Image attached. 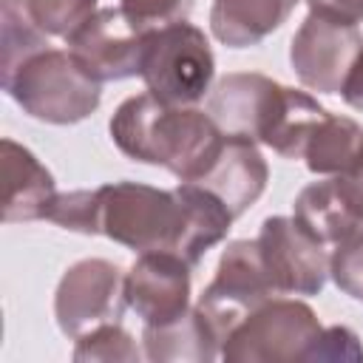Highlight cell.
Returning a JSON list of instances; mask_svg holds the SVG:
<instances>
[{
	"mask_svg": "<svg viewBox=\"0 0 363 363\" xmlns=\"http://www.w3.org/2000/svg\"><path fill=\"white\" fill-rule=\"evenodd\" d=\"M145 352H139L136 340L130 337V332L122 329V323H102L85 335L77 337V346L71 352V357L77 363H85V360H116V363H136Z\"/></svg>",
	"mask_w": 363,
	"mask_h": 363,
	"instance_id": "44dd1931",
	"label": "cell"
},
{
	"mask_svg": "<svg viewBox=\"0 0 363 363\" xmlns=\"http://www.w3.org/2000/svg\"><path fill=\"white\" fill-rule=\"evenodd\" d=\"M3 91L23 113L48 125H74L91 116L102 99V82L88 77L68 48L51 43L0 48Z\"/></svg>",
	"mask_w": 363,
	"mask_h": 363,
	"instance_id": "3957f363",
	"label": "cell"
},
{
	"mask_svg": "<svg viewBox=\"0 0 363 363\" xmlns=\"http://www.w3.org/2000/svg\"><path fill=\"white\" fill-rule=\"evenodd\" d=\"M315 360H363V346L349 326H329L320 332L309 363Z\"/></svg>",
	"mask_w": 363,
	"mask_h": 363,
	"instance_id": "cb8c5ba5",
	"label": "cell"
},
{
	"mask_svg": "<svg viewBox=\"0 0 363 363\" xmlns=\"http://www.w3.org/2000/svg\"><path fill=\"white\" fill-rule=\"evenodd\" d=\"M318 315L298 298H269L252 309L224 340L227 363H292L312 360L320 340Z\"/></svg>",
	"mask_w": 363,
	"mask_h": 363,
	"instance_id": "277c9868",
	"label": "cell"
},
{
	"mask_svg": "<svg viewBox=\"0 0 363 363\" xmlns=\"http://www.w3.org/2000/svg\"><path fill=\"white\" fill-rule=\"evenodd\" d=\"M267 179L269 167L258 145L244 136H224L218 153L210 159L201 176L193 179V184L210 190L233 213V218H238L261 199Z\"/></svg>",
	"mask_w": 363,
	"mask_h": 363,
	"instance_id": "4fadbf2b",
	"label": "cell"
},
{
	"mask_svg": "<svg viewBox=\"0 0 363 363\" xmlns=\"http://www.w3.org/2000/svg\"><path fill=\"white\" fill-rule=\"evenodd\" d=\"M45 221L82 235H105L133 252H173L196 267L227 238L233 213L204 187L179 182L173 190L113 182L94 190L57 193Z\"/></svg>",
	"mask_w": 363,
	"mask_h": 363,
	"instance_id": "6da1fadb",
	"label": "cell"
},
{
	"mask_svg": "<svg viewBox=\"0 0 363 363\" xmlns=\"http://www.w3.org/2000/svg\"><path fill=\"white\" fill-rule=\"evenodd\" d=\"M286 88L255 71H235L221 77L207 94V113L227 136H244L252 142H264L272 130Z\"/></svg>",
	"mask_w": 363,
	"mask_h": 363,
	"instance_id": "8fae6325",
	"label": "cell"
},
{
	"mask_svg": "<svg viewBox=\"0 0 363 363\" xmlns=\"http://www.w3.org/2000/svg\"><path fill=\"white\" fill-rule=\"evenodd\" d=\"M216 60L201 28L193 23L159 26L147 34L142 79L147 91L167 105H196L210 94Z\"/></svg>",
	"mask_w": 363,
	"mask_h": 363,
	"instance_id": "5b68a950",
	"label": "cell"
},
{
	"mask_svg": "<svg viewBox=\"0 0 363 363\" xmlns=\"http://www.w3.org/2000/svg\"><path fill=\"white\" fill-rule=\"evenodd\" d=\"M119 6L139 23L159 28V26H170V23H182L187 20L193 0H119Z\"/></svg>",
	"mask_w": 363,
	"mask_h": 363,
	"instance_id": "603a6c76",
	"label": "cell"
},
{
	"mask_svg": "<svg viewBox=\"0 0 363 363\" xmlns=\"http://www.w3.org/2000/svg\"><path fill=\"white\" fill-rule=\"evenodd\" d=\"M108 130L128 159L159 164L182 182L201 176L227 136L207 111L167 105L150 91L128 96L113 111Z\"/></svg>",
	"mask_w": 363,
	"mask_h": 363,
	"instance_id": "7a4b0ae2",
	"label": "cell"
},
{
	"mask_svg": "<svg viewBox=\"0 0 363 363\" xmlns=\"http://www.w3.org/2000/svg\"><path fill=\"white\" fill-rule=\"evenodd\" d=\"M292 210H295L292 213L295 221L326 247L329 244L335 247L349 235H354L357 230H363V218L357 216V210L352 207L335 176L306 184L298 193Z\"/></svg>",
	"mask_w": 363,
	"mask_h": 363,
	"instance_id": "9a60e30c",
	"label": "cell"
},
{
	"mask_svg": "<svg viewBox=\"0 0 363 363\" xmlns=\"http://www.w3.org/2000/svg\"><path fill=\"white\" fill-rule=\"evenodd\" d=\"M340 94H343L346 105H352L354 111H363V54H360V60H357L354 71L349 74V79H346Z\"/></svg>",
	"mask_w": 363,
	"mask_h": 363,
	"instance_id": "4316f807",
	"label": "cell"
},
{
	"mask_svg": "<svg viewBox=\"0 0 363 363\" xmlns=\"http://www.w3.org/2000/svg\"><path fill=\"white\" fill-rule=\"evenodd\" d=\"M153 28L133 20L122 6L99 9L68 37V51L96 82H116L142 74L145 43Z\"/></svg>",
	"mask_w": 363,
	"mask_h": 363,
	"instance_id": "9c48e42d",
	"label": "cell"
},
{
	"mask_svg": "<svg viewBox=\"0 0 363 363\" xmlns=\"http://www.w3.org/2000/svg\"><path fill=\"white\" fill-rule=\"evenodd\" d=\"M306 3L312 11L329 14L340 23H349V26L363 23V0H306Z\"/></svg>",
	"mask_w": 363,
	"mask_h": 363,
	"instance_id": "d4e9b609",
	"label": "cell"
},
{
	"mask_svg": "<svg viewBox=\"0 0 363 363\" xmlns=\"http://www.w3.org/2000/svg\"><path fill=\"white\" fill-rule=\"evenodd\" d=\"M145 357L153 363H210L221 354V343L213 335L204 315L190 306L182 318L142 329Z\"/></svg>",
	"mask_w": 363,
	"mask_h": 363,
	"instance_id": "e0dca14e",
	"label": "cell"
},
{
	"mask_svg": "<svg viewBox=\"0 0 363 363\" xmlns=\"http://www.w3.org/2000/svg\"><path fill=\"white\" fill-rule=\"evenodd\" d=\"M3 150V179H6V193H3V221H40L48 216L57 187L54 176L40 164V159L17 145L14 139L0 142Z\"/></svg>",
	"mask_w": 363,
	"mask_h": 363,
	"instance_id": "5bb4252c",
	"label": "cell"
},
{
	"mask_svg": "<svg viewBox=\"0 0 363 363\" xmlns=\"http://www.w3.org/2000/svg\"><path fill=\"white\" fill-rule=\"evenodd\" d=\"M190 269L173 252H139L125 272V301L145 326L170 323L190 309Z\"/></svg>",
	"mask_w": 363,
	"mask_h": 363,
	"instance_id": "7c38bea8",
	"label": "cell"
},
{
	"mask_svg": "<svg viewBox=\"0 0 363 363\" xmlns=\"http://www.w3.org/2000/svg\"><path fill=\"white\" fill-rule=\"evenodd\" d=\"M298 0H213L210 31L227 48H250L286 23Z\"/></svg>",
	"mask_w": 363,
	"mask_h": 363,
	"instance_id": "2e32d148",
	"label": "cell"
},
{
	"mask_svg": "<svg viewBox=\"0 0 363 363\" xmlns=\"http://www.w3.org/2000/svg\"><path fill=\"white\" fill-rule=\"evenodd\" d=\"M360 54L363 34L357 26L340 23L312 9L289 45V62L295 77L303 88L318 94H340Z\"/></svg>",
	"mask_w": 363,
	"mask_h": 363,
	"instance_id": "52a82bcc",
	"label": "cell"
},
{
	"mask_svg": "<svg viewBox=\"0 0 363 363\" xmlns=\"http://www.w3.org/2000/svg\"><path fill=\"white\" fill-rule=\"evenodd\" d=\"M335 179L340 182V187H343L346 199L352 201V207H354V210H357V216L363 218V156L357 159V164H354L349 173L335 176Z\"/></svg>",
	"mask_w": 363,
	"mask_h": 363,
	"instance_id": "484cf974",
	"label": "cell"
},
{
	"mask_svg": "<svg viewBox=\"0 0 363 363\" xmlns=\"http://www.w3.org/2000/svg\"><path fill=\"white\" fill-rule=\"evenodd\" d=\"M329 278L352 301H363V230L335 244L329 255Z\"/></svg>",
	"mask_w": 363,
	"mask_h": 363,
	"instance_id": "7402d4cb",
	"label": "cell"
},
{
	"mask_svg": "<svg viewBox=\"0 0 363 363\" xmlns=\"http://www.w3.org/2000/svg\"><path fill=\"white\" fill-rule=\"evenodd\" d=\"M125 306V275L105 258H82L71 264L54 292L57 326L71 340L102 323L122 320Z\"/></svg>",
	"mask_w": 363,
	"mask_h": 363,
	"instance_id": "ba28073f",
	"label": "cell"
},
{
	"mask_svg": "<svg viewBox=\"0 0 363 363\" xmlns=\"http://www.w3.org/2000/svg\"><path fill=\"white\" fill-rule=\"evenodd\" d=\"M329 111L315 99L309 96L306 91H298V88H286V99H284V108L269 130V136L264 139L267 147H272L278 156L284 159H303V147L315 130V125L326 116Z\"/></svg>",
	"mask_w": 363,
	"mask_h": 363,
	"instance_id": "ffe728a7",
	"label": "cell"
},
{
	"mask_svg": "<svg viewBox=\"0 0 363 363\" xmlns=\"http://www.w3.org/2000/svg\"><path fill=\"white\" fill-rule=\"evenodd\" d=\"M264 269L278 295H318L329 278V252L295 216H269L258 233Z\"/></svg>",
	"mask_w": 363,
	"mask_h": 363,
	"instance_id": "30bf717a",
	"label": "cell"
},
{
	"mask_svg": "<svg viewBox=\"0 0 363 363\" xmlns=\"http://www.w3.org/2000/svg\"><path fill=\"white\" fill-rule=\"evenodd\" d=\"M278 292H275V286L264 269L258 241L238 238V241H230L227 250L221 252L218 267H216V278L199 295L196 309L204 315L213 335L224 346L230 332L252 309H258L264 301H269Z\"/></svg>",
	"mask_w": 363,
	"mask_h": 363,
	"instance_id": "8992f818",
	"label": "cell"
},
{
	"mask_svg": "<svg viewBox=\"0 0 363 363\" xmlns=\"http://www.w3.org/2000/svg\"><path fill=\"white\" fill-rule=\"evenodd\" d=\"M96 3L99 0H0V23L68 43V37L99 11Z\"/></svg>",
	"mask_w": 363,
	"mask_h": 363,
	"instance_id": "ac0fdd59",
	"label": "cell"
},
{
	"mask_svg": "<svg viewBox=\"0 0 363 363\" xmlns=\"http://www.w3.org/2000/svg\"><path fill=\"white\" fill-rule=\"evenodd\" d=\"M360 156H363V128L354 119L335 113H326L315 125L303 147V162L315 176H343L357 164Z\"/></svg>",
	"mask_w": 363,
	"mask_h": 363,
	"instance_id": "d6986e66",
	"label": "cell"
}]
</instances>
